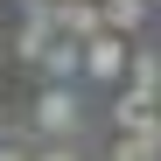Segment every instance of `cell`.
<instances>
[{
    "instance_id": "6da1fadb",
    "label": "cell",
    "mask_w": 161,
    "mask_h": 161,
    "mask_svg": "<svg viewBox=\"0 0 161 161\" xmlns=\"http://www.w3.org/2000/svg\"><path fill=\"white\" fill-rule=\"evenodd\" d=\"M28 133L35 140H77L84 133V91L77 84H42L28 105Z\"/></svg>"
},
{
    "instance_id": "7a4b0ae2",
    "label": "cell",
    "mask_w": 161,
    "mask_h": 161,
    "mask_svg": "<svg viewBox=\"0 0 161 161\" xmlns=\"http://www.w3.org/2000/svg\"><path fill=\"white\" fill-rule=\"evenodd\" d=\"M126 63H133V35L98 28V35L84 42V77H91V84H119V77H126Z\"/></svg>"
},
{
    "instance_id": "3957f363",
    "label": "cell",
    "mask_w": 161,
    "mask_h": 161,
    "mask_svg": "<svg viewBox=\"0 0 161 161\" xmlns=\"http://www.w3.org/2000/svg\"><path fill=\"white\" fill-rule=\"evenodd\" d=\"M21 7H28V14H21V28H14V56L35 63L42 49L56 42V21H49V0H21Z\"/></svg>"
},
{
    "instance_id": "277c9868",
    "label": "cell",
    "mask_w": 161,
    "mask_h": 161,
    "mask_svg": "<svg viewBox=\"0 0 161 161\" xmlns=\"http://www.w3.org/2000/svg\"><path fill=\"white\" fill-rule=\"evenodd\" d=\"M49 21H56V35L91 42V35L105 28V7H98V0H49Z\"/></svg>"
},
{
    "instance_id": "5b68a950",
    "label": "cell",
    "mask_w": 161,
    "mask_h": 161,
    "mask_svg": "<svg viewBox=\"0 0 161 161\" xmlns=\"http://www.w3.org/2000/svg\"><path fill=\"white\" fill-rule=\"evenodd\" d=\"M35 70H42V84H77V77H84V42L56 35V42L35 56Z\"/></svg>"
},
{
    "instance_id": "8992f818",
    "label": "cell",
    "mask_w": 161,
    "mask_h": 161,
    "mask_svg": "<svg viewBox=\"0 0 161 161\" xmlns=\"http://www.w3.org/2000/svg\"><path fill=\"white\" fill-rule=\"evenodd\" d=\"M126 91L133 98H161V49H147V42H133V63H126Z\"/></svg>"
},
{
    "instance_id": "52a82bcc",
    "label": "cell",
    "mask_w": 161,
    "mask_h": 161,
    "mask_svg": "<svg viewBox=\"0 0 161 161\" xmlns=\"http://www.w3.org/2000/svg\"><path fill=\"white\" fill-rule=\"evenodd\" d=\"M154 112H161V105H147V98L119 91V105H112V126H119V133H147V126H154Z\"/></svg>"
},
{
    "instance_id": "ba28073f",
    "label": "cell",
    "mask_w": 161,
    "mask_h": 161,
    "mask_svg": "<svg viewBox=\"0 0 161 161\" xmlns=\"http://www.w3.org/2000/svg\"><path fill=\"white\" fill-rule=\"evenodd\" d=\"M98 7H105V28H112V35H133V28L154 14L147 0H98Z\"/></svg>"
},
{
    "instance_id": "9c48e42d",
    "label": "cell",
    "mask_w": 161,
    "mask_h": 161,
    "mask_svg": "<svg viewBox=\"0 0 161 161\" xmlns=\"http://www.w3.org/2000/svg\"><path fill=\"white\" fill-rule=\"evenodd\" d=\"M105 161H161V147H154V140H140V133H119Z\"/></svg>"
},
{
    "instance_id": "30bf717a",
    "label": "cell",
    "mask_w": 161,
    "mask_h": 161,
    "mask_svg": "<svg viewBox=\"0 0 161 161\" xmlns=\"http://www.w3.org/2000/svg\"><path fill=\"white\" fill-rule=\"evenodd\" d=\"M28 161H91V154H84V140H35Z\"/></svg>"
},
{
    "instance_id": "8fae6325",
    "label": "cell",
    "mask_w": 161,
    "mask_h": 161,
    "mask_svg": "<svg viewBox=\"0 0 161 161\" xmlns=\"http://www.w3.org/2000/svg\"><path fill=\"white\" fill-rule=\"evenodd\" d=\"M35 154V140H21V133H14V140H0V161H28Z\"/></svg>"
},
{
    "instance_id": "7c38bea8",
    "label": "cell",
    "mask_w": 161,
    "mask_h": 161,
    "mask_svg": "<svg viewBox=\"0 0 161 161\" xmlns=\"http://www.w3.org/2000/svg\"><path fill=\"white\" fill-rule=\"evenodd\" d=\"M140 140H154V147H161V112H154V126H147V133H140Z\"/></svg>"
},
{
    "instance_id": "4fadbf2b",
    "label": "cell",
    "mask_w": 161,
    "mask_h": 161,
    "mask_svg": "<svg viewBox=\"0 0 161 161\" xmlns=\"http://www.w3.org/2000/svg\"><path fill=\"white\" fill-rule=\"evenodd\" d=\"M0 140H14V119H0Z\"/></svg>"
},
{
    "instance_id": "5bb4252c",
    "label": "cell",
    "mask_w": 161,
    "mask_h": 161,
    "mask_svg": "<svg viewBox=\"0 0 161 161\" xmlns=\"http://www.w3.org/2000/svg\"><path fill=\"white\" fill-rule=\"evenodd\" d=\"M154 105H161V98H154Z\"/></svg>"
}]
</instances>
